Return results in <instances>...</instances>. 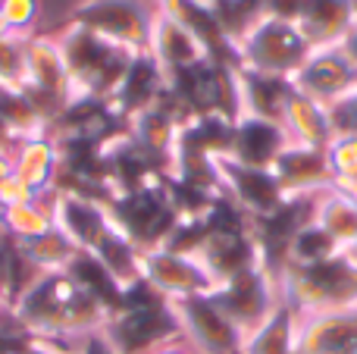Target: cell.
Wrapping results in <instances>:
<instances>
[{"label":"cell","instance_id":"28","mask_svg":"<svg viewBox=\"0 0 357 354\" xmlns=\"http://www.w3.org/2000/svg\"><path fill=\"white\" fill-rule=\"evenodd\" d=\"M329 110V125H333V138L335 135H354L357 138V88L351 94H345L342 100L326 107Z\"/></svg>","mask_w":357,"mask_h":354},{"label":"cell","instance_id":"26","mask_svg":"<svg viewBox=\"0 0 357 354\" xmlns=\"http://www.w3.org/2000/svg\"><path fill=\"white\" fill-rule=\"evenodd\" d=\"M0 16H3L6 29L13 38H29L38 35V22H41V0H0Z\"/></svg>","mask_w":357,"mask_h":354},{"label":"cell","instance_id":"23","mask_svg":"<svg viewBox=\"0 0 357 354\" xmlns=\"http://www.w3.org/2000/svg\"><path fill=\"white\" fill-rule=\"evenodd\" d=\"M298 342V314L279 305L251 336H245L241 354H295Z\"/></svg>","mask_w":357,"mask_h":354},{"label":"cell","instance_id":"36","mask_svg":"<svg viewBox=\"0 0 357 354\" xmlns=\"http://www.w3.org/2000/svg\"><path fill=\"white\" fill-rule=\"evenodd\" d=\"M6 38H10V29H6L3 16H0V41H6Z\"/></svg>","mask_w":357,"mask_h":354},{"label":"cell","instance_id":"12","mask_svg":"<svg viewBox=\"0 0 357 354\" xmlns=\"http://www.w3.org/2000/svg\"><path fill=\"white\" fill-rule=\"evenodd\" d=\"M13 154V173L16 182L25 185L35 198L56 192V176H60V144L47 129L31 132V135H19L16 144L10 148Z\"/></svg>","mask_w":357,"mask_h":354},{"label":"cell","instance_id":"27","mask_svg":"<svg viewBox=\"0 0 357 354\" xmlns=\"http://www.w3.org/2000/svg\"><path fill=\"white\" fill-rule=\"evenodd\" d=\"M326 160H329V169H333L335 182L357 176V138L354 135H335L333 141L326 144Z\"/></svg>","mask_w":357,"mask_h":354},{"label":"cell","instance_id":"29","mask_svg":"<svg viewBox=\"0 0 357 354\" xmlns=\"http://www.w3.org/2000/svg\"><path fill=\"white\" fill-rule=\"evenodd\" d=\"M13 154L10 151H0V192H3L6 182H13Z\"/></svg>","mask_w":357,"mask_h":354},{"label":"cell","instance_id":"8","mask_svg":"<svg viewBox=\"0 0 357 354\" xmlns=\"http://www.w3.org/2000/svg\"><path fill=\"white\" fill-rule=\"evenodd\" d=\"M169 305L176 314L178 336L195 354H241L245 336L210 295L169 301Z\"/></svg>","mask_w":357,"mask_h":354},{"label":"cell","instance_id":"11","mask_svg":"<svg viewBox=\"0 0 357 354\" xmlns=\"http://www.w3.org/2000/svg\"><path fill=\"white\" fill-rule=\"evenodd\" d=\"M291 85L295 91L314 98L317 104L329 107L357 88V69L342 47H317L310 50L307 63L291 79Z\"/></svg>","mask_w":357,"mask_h":354},{"label":"cell","instance_id":"19","mask_svg":"<svg viewBox=\"0 0 357 354\" xmlns=\"http://www.w3.org/2000/svg\"><path fill=\"white\" fill-rule=\"evenodd\" d=\"M279 125L289 135V144H298V148H317L326 151V144L333 141V125H329V110L323 104H317L314 98L295 91L291 85V94L285 100V110Z\"/></svg>","mask_w":357,"mask_h":354},{"label":"cell","instance_id":"14","mask_svg":"<svg viewBox=\"0 0 357 354\" xmlns=\"http://www.w3.org/2000/svg\"><path fill=\"white\" fill-rule=\"evenodd\" d=\"M148 54L160 63V69L167 72V79L201 66L204 60H213L210 50L204 47L201 38H197L188 25H182L178 19H173L163 10H160V16L154 19V29H151Z\"/></svg>","mask_w":357,"mask_h":354},{"label":"cell","instance_id":"20","mask_svg":"<svg viewBox=\"0 0 357 354\" xmlns=\"http://www.w3.org/2000/svg\"><path fill=\"white\" fill-rule=\"evenodd\" d=\"M235 82H238V110L245 116H260L279 123L285 110V100L291 94L289 79H276V75H260L245 72L235 66Z\"/></svg>","mask_w":357,"mask_h":354},{"label":"cell","instance_id":"35","mask_svg":"<svg viewBox=\"0 0 357 354\" xmlns=\"http://www.w3.org/2000/svg\"><path fill=\"white\" fill-rule=\"evenodd\" d=\"M345 254H348V257H351V261L357 263V236H354V242H351V245H348V248H345Z\"/></svg>","mask_w":357,"mask_h":354},{"label":"cell","instance_id":"30","mask_svg":"<svg viewBox=\"0 0 357 354\" xmlns=\"http://www.w3.org/2000/svg\"><path fill=\"white\" fill-rule=\"evenodd\" d=\"M339 47L345 50V54H348V60H351V63H354V69H357V25H354L351 31H348V38L339 44Z\"/></svg>","mask_w":357,"mask_h":354},{"label":"cell","instance_id":"1","mask_svg":"<svg viewBox=\"0 0 357 354\" xmlns=\"http://www.w3.org/2000/svg\"><path fill=\"white\" fill-rule=\"evenodd\" d=\"M10 320L35 339H98L110 314L69 273H44L13 301Z\"/></svg>","mask_w":357,"mask_h":354},{"label":"cell","instance_id":"17","mask_svg":"<svg viewBox=\"0 0 357 354\" xmlns=\"http://www.w3.org/2000/svg\"><path fill=\"white\" fill-rule=\"evenodd\" d=\"M163 98H167V72H163L160 63L144 50V54H135V60H132L123 85H119V91L113 94L110 107H113V113L126 123V119L135 116V113L160 104Z\"/></svg>","mask_w":357,"mask_h":354},{"label":"cell","instance_id":"31","mask_svg":"<svg viewBox=\"0 0 357 354\" xmlns=\"http://www.w3.org/2000/svg\"><path fill=\"white\" fill-rule=\"evenodd\" d=\"M151 354H195L188 348V345L182 342V339H176V342H167V345H160V348H154Z\"/></svg>","mask_w":357,"mask_h":354},{"label":"cell","instance_id":"4","mask_svg":"<svg viewBox=\"0 0 357 354\" xmlns=\"http://www.w3.org/2000/svg\"><path fill=\"white\" fill-rule=\"evenodd\" d=\"M100 339L110 345L113 354H151L182 336H178L173 305L144 282H135L132 288H126L123 305L116 314H110Z\"/></svg>","mask_w":357,"mask_h":354},{"label":"cell","instance_id":"6","mask_svg":"<svg viewBox=\"0 0 357 354\" xmlns=\"http://www.w3.org/2000/svg\"><path fill=\"white\" fill-rule=\"evenodd\" d=\"M160 10L163 0H85L73 13V22L132 54H144Z\"/></svg>","mask_w":357,"mask_h":354},{"label":"cell","instance_id":"15","mask_svg":"<svg viewBox=\"0 0 357 354\" xmlns=\"http://www.w3.org/2000/svg\"><path fill=\"white\" fill-rule=\"evenodd\" d=\"M273 176L279 179V188L285 192V198H310V194L323 192L335 182L326 151L298 148V144H289L279 154V160L273 163Z\"/></svg>","mask_w":357,"mask_h":354},{"label":"cell","instance_id":"21","mask_svg":"<svg viewBox=\"0 0 357 354\" xmlns=\"http://www.w3.org/2000/svg\"><path fill=\"white\" fill-rule=\"evenodd\" d=\"M310 220L339 245L342 251L354 242L357 236V204L342 188L329 185L310 198Z\"/></svg>","mask_w":357,"mask_h":354},{"label":"cell","instance_id":"33","mask_svg":"<svg viewBox=\"0 0 357 354\" xmlns=\"http://www.w3.org/2000/svg\"><path fill=\"white\" fill-rule=\"evenodd\" d=\"M88 354H113V351H110V345H107L104 339L98 336V339H94V342H91V351H88Z\"/></svg>","mask_w":357,"mask_h":354},{"label":"cell","instance_id":"34","mask_svg":"<svg viewBox=\"0 0 357 354\" xmlns=\"http://www.w3.org/2000/svg\"><path fill=\"white\" fill-rule=\"evenodd\" d=\"M10 314V305H6V298H3V292H0V323H3V317Z\"/></svg>","mask_w":357,"mask_h":354},{"label":"cell","instance_id":"3","mask_svg":"<svg viewBox=\"0 0 357 354\" xmlns=\"http://www.w3.org/2000/svg\"><path fill=\"white\" fill-rule=\"evenodd\" d=\"M279 298L298 317L333 311H357V263L342 251L323 263L310 267H285L276 270Z\"/></svg>","mask_w":357,"mask_h":354},{"label":"cell","instance_id":"2","mask_svg":"<svg viewBox=\"0 0 357 354\" xmlns=\"http://www.w3.org/2000/svg\"><path fill=\"white\" fill-rule=\"evenodd\" d=\"M56 41H60L63 60H66L69 69L73 100H104V104H110L113 94L123 85L126 72H129L135 54L82 29L73 19L56 35Z\"/></svg>","mask_w":357,"mask_h":354},{"label":"cell","instance_id":"32","mask_svg":"<svg viewBox=\"0 0 357 354\" xmlns=\"http://www.w3.org/2000/svg\"><path fill=\"white\" fill-rule=\"evenodd\" d=\"M333 185L342 188V192H345L348 198H351L354 204H357V176H351V179H342V182H333Z\"/></svg>","mask_w":357,"mask_h":354},{"label":"cell","instance_id":"13","mask_svg":"<svg viewBox=\"0 0 357 354\" xmlns=\"http://www.w3.org/2000/svg\"><path fill=\"white\" fill-rule=\"evenodd\" d=\"M285 148H289V135H285V129L279 123L241 113L232 123L229 144L222 157H229L232 163H241V167L273 169V163L279 160V154Z\"/></svg>","mask_w":357,"mask_h":354},{"label":"cell","instance_id":"10","mask_svg":"<svg viewBox=\"0 0 357 354\" xmlns=\"http://www.w3.org/2000/svg\"><path fill=\"white\" fill-rule=\"evenodd\" d=\"M216 179H220L222 198L232 201L251 223L273 217L289 201L273 169H254L232 163L229 157H216Z\"/></svg>","mask_w":357,"mask_h":354},{"label":"cell","instance_id":"9","mask_svg":"<svg viewBox=\"0 0 357 354\" xmlns=\"http://www.w3.org/2000/svg\"><path fill=\"white\" fill-rule=\"evenodd\" d=\"M142 282L167 301L213 295L216 288L213 276L204 270V263L195 254H182L173 248L142 251Z\"/></svg>","mask_w":357,"mask_h":354},{"label":"cell","instance_id":"16","mask_svg":"<svg viewBox=\"0 0 357 354\" xmlns=\"http://www.w3.org/2000/svg\"><path fill=\"white\" fill-rule=\"evenodd\" d=\"M295 354H357V311L298 317Z\"/></svg>","mask_w":357,"mask_h":354},{"label":"cell","instance_id":"24","mask_svg":"<svg viewBox=\"0 0 357 354\" xmlns=\"http://www.w3.org/2000/svg\"><path fill=\"white\" fill-rule=\"evenodd\" d=\"M19 251H22L25 261H29L38 273H66L69 263H73L75 254H79V248L69 242V236L60 232L56 226L47 232V236L19 245Z\"/></svg>","mask_w":357,"mask_h":354},{"label":"cell","instance_id":"22","mask_svg":"<svg viewBox=\"0 0 357 354\" xmlns=\"http://www.w3.org/2000/svg\"><path fill=\"white\" fill-rule=\"evenodd\" d=\"M54 194H44V198H31L22 201V204H13V207H0V229L10 242L25 245V242H35V238L47 236L54 229Z\"/></svg>","mask_w":357,"mask_h":354},{"label":"cell","instance_id":"25","mask_svg":"<svg viewBox=\"0 0 357 354\" xmlns=\"http://www.w3.org/2000/svg\"><path fill=\"white\" fill-rule=\"evenodd\" d=\"M335 254H342V248L310 220V223H304L301 229L291 236L289 248H285V263H291V267H310V263H323Z\"/></svg>","mask_w":357,"mask_h":354},{"label":"cell","instance_id":"5","mask_svg":"<svg viewBox=\"0 0 357 354\" xmlns=\"http://www.w3.org/2000/svg\"><path fill=\"white\" fill-rule=\"evenodd\" d=\"M235 66L245 72L276 75V79H295L310 56V44L295 22H282L276 16H257L248 22V29L235 38Z\"/></svg>","mask_w":357,"mask_h":354},{"label":"cell","instance_id":"18","mask_svg":"<svg viewBox=\"0 0 357 354\" xmlns=\"http://www.w3.org/2000/svg\"><path fill=\"white\" fill-rule=\"evenodd\" d=\"M357 25V0H307L298 29L310 47H339Z\"/></svg>","mask_w":357,"mask_h":354},{"label":"cell","instance_id":"7","mask_svg":"<svg viewBox=\"0 0 357 354\" xmlns=\"http://www.w3.org/2000/svg\"><path fill=\"white\" fill-rule=\"evenodd\" d=\"M210 298L238 326L241 336H251V332L282 305L276 273L266 267H254V270H248V273L232 276L229 282H220Z\"/></svg>","mask_w":357,"mask_h":354}]
</instances>
